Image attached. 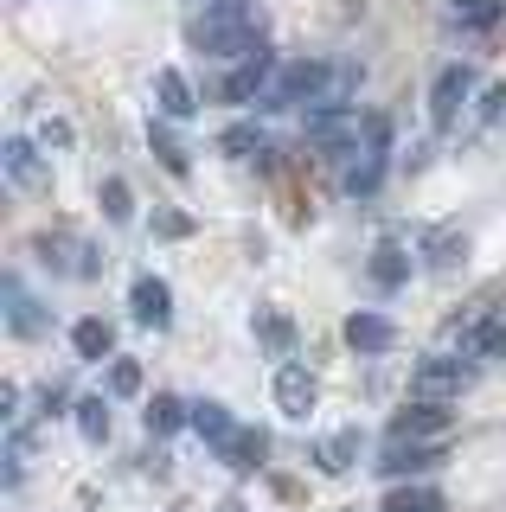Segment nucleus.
Instances as JSON below:
<instances>
[{"label": "nucleus", "mask_w": 506, "mask_h": 512, "mask_svg": "<svg viewBox=\"0 0 506 512\" xmlns=\"http://www.w3.org/2000/svg\"><path fill=\"white\" fill-rule=\"evenodd\" d=\"M186 39L205 58H244L263 45V7L257 0H212L186 20Z\"/></svg>", "instance_id": "1"}, {"label": "nucleus", "mask_w": 506, "mask_h": 512, "mask_svg": "<svg viewBox=\"0 0 506 512\" xmlns=\"http://www.w3.org/2000/svg\"><path fill=\"white\" fill-rule=\"evenodd\" d=\"M327 84H334V64H321V58H289V64L270 77V90H263L257 103H263V109H302V103H321Z\"/></svg>", "instance_id": "2"}, {"label": "nucleus", "mask_w": 506, "mask_h": 512, "mask_svg": "<svg viewBox=\"0 0 506 512\" xmlns=\"http://www.w3.org/2000/svg\"><path fill=\"white\" fill-rule=\"evenodd\" d=\"M302 135H308L321 154H334V160L366 148V141H359V122H353V109H346V103H308V109H302Z\"/></svg>", "instance_id": "3"}, {"label": "nucleus", "mask_w": 506, "mask_h": 512, "mask_svg": "<svg viewBox=\"0 0 506 512\" xmlns=\"http://www.w3.org/2000/svg\"><path fill=\"white\" fill-rule=\"evenodd\" d=\"M455 429L449 397H410V404L391 416V436H417V442H442Z\"/></svg>", "instance_id": "4"}, {"label": "nucleus", "mask_w": 506, "mask_h": 512, "mask_svg": "<svg viewBox=\"0 0 506 512\" xmlns=\"http://www.w3.org/2000/svg\"><path fill=\"white\" fill-rule=\"evenodd\" d=\"M270 77H276V52H270V45H257V52H244V58L225 71L218 96H225V103H257V96L270 90Z\"/></svg>", "instance_id": "5"}, {"label": "nucleus", "mask_w": 506, "mask_h": 512, "mask_svg": "<svg viewBox=\"0 0 506 512\" xmlns=\"http://www.w3.org/2000/svg\"><path fill=\"white\" fill-rule=\"evenodd\" d=\"M436 461H442V442H417V436H385V448H378V461H372V468L385 474V480H410V474L436 468Z\"/></svg>", "instance_id": "6"}, {"label": "nucleus", "mask_w": 506, "mask_h": 512, "mask_svg": "<svg viewBox=\"0 0 506 512\" xmlns=\"http://www.w3.org/2000/svg\"><path fill=\"white\" fill-rule=\"evenodd\" d=\"M474 384V359H449V352H442V359H423L417 365V397H462Z\"/></svg>", "instance_id": "7"}, {"label": "nucleus", "mask_w": 506, "mask_h": 512, "mask_svg": "<svg viewBox=\"0 0 506 512\" xmlns=\"http://www.w3.org/2000/svg\"><path fill=\"white\" fill-rule=\"evenodd\" d=\"M468 90H474V71H468V64H449V71L436 77V90H430V122H436V128H455V116H462V103H468Z\"/></svg>", "instance_id": "8"}, {"label": "nucleus", "mask_w": 506, "mask_h": 512, "mask_svg": "<svg viewBox=\"0 0 506 512\" xmlns=\"http://www.w3.org/2000/svg\"><path fill=\"white\" fill-rule=\"evenodd\" d=\"M129 314L141 320V327L161 333L167 320H173V295H167V282H161V276H135V288H129Z\"/></svg>", "instance_id": "9"}, {"label": "nucleus", "mask_w": 506, "mask_h": 512, "mask_svg": "<svg viewBox=\"0 0 506 512\" xmlns=\"http://www.w3.org/2000/svg\"><path fill=\"white\" fill-rule=\"evenodd\" d=\"M314 397H321L314 372H302V365H282V372H276V410L282 416H295V423H302V416L314 410Z\"/></svg>", "instance_id": "10"}, {"label": "nucleus", "mask_w": 506, "mask_h": 512, "mask_svg": "<svg viewBox=\"0 0 506 512\" xmlns=\"http://www.w3.org/2000/svg\"><path fill=\"white\" fill-rule=\"evenodd\" d=\"M0 160H7V180H20L26 192H45V186H52V173H45V160H39L33 141H20V135H13L7 148H0Z\"/></svg>", "instance_id": "11"}, {"label": "nucleus", "mask_w": 506, "mask_h": 512, "mask_svg": "<svg viewBox=\"0 0 506 512\" xmlns=\"http://www.w3.org/2000/svg\"><path fill=\"white\" fill-rule=\"evenodd\" d=\"M346 346H353V352H391V346H398V327H391L385 314L359 308V314H346Z\"/></svg>", "instance_id": "12"}, {"label": "nucleus", "mask_w": 506, "mask_h": 512, "mask_svg": "<svg viewBox=\"0 0 506 512\" xmlns=\"http://www.w3.org/2000/svg\"><path fill=\"white\" fill-rule=\"evenodd\" d=\"M263 455H270V436H263V429H231L225 442H218V461H225V468H263Z\"/></svg>", "instance_id": "13"}, {"label": "nucleus", "mask_w": 506, "mask_h": 512, "mask_svg": "<svg viewBox=\"0 0 506 512\" xmlns=\"http://www.w3.org/2000/svg\"><path fill=\"white\" fill-rule=\"evenodd\" d=\"M7 327H13V333H52V308L26 301L20 276H7Z\"/></svg>", "instance_id": "14"}, {"label": "nucleus", "mask_w": 506, "mask_h": 512, "mask_svg": "<svg viewBox=\"0 0 506 512\" xmlns=\"http://www.w3.org/2000/svg\"><path fill=\"white\" fill-rule=\"evenodd\" d=\"M141 423H148V436H173V429H193V404H180V397H148V410H141Z\"/></svg>", "instance_id": "15"}, {"label": "nucleus", "mask_w": 506, "mask_h": 512, "mask_svg": "<svg viewBox=\"0 0 506 512\" xmlns=\"http://www.w3.org/2000/svg\"><path fill=\"white\" fill-rule=\"evenodd\" d=\"M154 96H161V116H173V122L199 116V96H193V84H186L180 71H161V77H154Z\"/></svg>", "instance_id": "16"}, {"label": "nucleus", "mask_w": 506, "mask_h": 512, "mask_svg": "<svg viewBox=\"0 0 506 512\" xmlns=\"http://www.w3.org/2000/svg\"><path fill=\"white\" fill-rule=\"evenodd\" d=\"M378 512H449V500H442L436 487H410V480H391L385 506Z\"/></svg>", "instance_id": "17"}, {"label": "nucleus", "mask_w": 506, "mask_h": 512, "mask_svg": "<svg viewBox=\"0 0 506 512\" xmlns=\"http://www.w3.org/2000/svg\"><path fill=\"white\" fill-rule=\"evenodd\" d=\"M385 154L391 148H359V160L346 167V192H353V199H372L378 192V180H385Z\"/></svg>", "instance_id": "18"}, {"label": "nucleus", "mask_w": 506, "mask_h": 512, "mask_svg": "<svg viewBox=\"0 0 506 512\" xmlns=\"http://www.w3.org/2000/svg\"><path fill=\"white\" fill-rule=\"evenodd\" d=\"M71 346H77V359H109V352H116V333H109V320H77L71 327Z\"/></svg>", "instance_id": "19"}, {"label": "nucleus", "mask_w": 506, "mask_h": 512, "mask_svg": "<svg viewBox=\"0 0 506 512\" xmlns=\"http://www.w3.org/2000/svg\"><path fill=\"white\" fill-rule=\"evenodd\" d=\"M423 256H430V269H442V276H449V269H462L468 237H462V231H430V237H423Z\"/></svg>", "instance_id": "20"}, {"label": "nucleus", "mask_w": 506, "mask_h": 512, "mask_svg": "<svg viewBox=\"0 0 506 512\" xmlns=\"http://www.w3.org/2000/svg\"><path fill=\"white\" fill-rule=\"evenodd\" d=\"M167 122H173V116H148V148L161 154L167 173H186V148H180V135H173Z\"/></svg>", "instance_id": "21"}, {"label": "nucleus", "mask_w": 506, "mask_h": 512, "mask_svg": "<svg viewBox=\"0 0 506 512\" xmlns=\"http://www.w3.org/2000/svg\"><path fill=\"white\" fill-rule=\"evenodd\" d=\"M353 455H359V429H340V436H327V442H314V461H321L327 474H340V468H353Z\"/></svg>", "instance_id": "22"}, {"label": "nucleus", "mask_w": 506, "mask_h": 512, "mask_svg": "<svg viewBox=\"0 0 506 512\" xmlns=\"http://www.w3.org/2000/svg\"><path fill=\"white\" fill-rule=\"evenodd\" d=\"M218 154H231V160L263 154V128H257V122H231V128H218Z\"/></svg>", "instance_id": "23"}, {"label": "nucleus", "mask_w": 506, "mask_h": 512, "mask_svg": "<svg viewBox=\"0 0 506 512\" xmlns=\"http://www.w3.org/2000/svg\"><path fill=\"white\" fill-rule=\"evenodd\" d=\"M193 429H199V436L218 448V442H225L237 423H231V410H225V404H212V397H199V404H193Z\"/></svg>", "instance_id": "24"}, {"label": "nucleus", "mask_w": 506, "mask_h": 512, "mask_svg": "<svg viewBox=\"0 0 506 512\" xmlns=\"http://www.w3.org/2000/svg\"><path fill=\"white\" fill-rule=\"evenodd\" d=\"M410 276V256L398 250V244H385V250H372V282L378 288H398Z\"/></svg>", "instance_id": "25"}, {"label": "nucleus", "mask_w": 506, "mask_h": 512, "mask_svg": "<svg viewBox=\"0 0 506 512\" xmlns=\"http://www.w3.org/2000/svg\"><path fill=\"white\" fill-rule=\"evenodd\" d=\"M77 429H84V442H109V397H84L77 404Z\"/></svg>", "instance_id": "26"}, {"label": "nucleus", "mask_w": 506, "mask_h": 512, "mask_svg": "<svg viewBox=\"0 0 506 512\" xmlns=\"http://www.w3.org/2000/svg\"><path fill=\"white\" fill-rule=\"evenodd\" d=\"M103 218H109V224H129V218H135V192H129V180H103Z\"/></svg>", "instance_id": "27"}, {"label": "nucleus", "mask_w": 506, "mask_h": 512, "mask_svg": "<svg viewBox=\"0 0 506 512\" xmlns=\"http://www.w3.org/2000/svg\"><path fill=\"white\" fill-rule=\"evenodd\" d=\"M103 384H109V397H135L141 391V365L135 359H109V378Z\"/></svg>", "instance_id": "28"}, {"label": "nucleus", "mask_w": 506, "mask_h": 512, "mask_svg": "<svg viewBox=\"0 0 506 512\" xmlns=\"http://www.w3.org/2000/svg\"><path fill=\"white\" fill-rule=\"evenodd\" d=\"M359 84H366V64H334V84H327V96L321 103H346Z\"/></svg>", "instance_id": "29"}, {"label": "nucleus", "mask_w": 506, "mask_h": 512, "mask_svg": "<svg viewBox=\"0 0 506 512\" xmlns=\"http://www.w3.org/2000/svg\"><path fill=\"white\" fill-rule=\"evenodd\" d=\"M148 231L154 237H186V231H193V218L173 212V205H161V212H148Z\"/></svg>", "instance_id": "30"}, {"label": "nucleus", "mask_w": 506, "mask_h": 512, "mask_svg": "<svg viewBox=\"0 0 506 512\" xmlns=\"http://www.w3.org/2000/svg\"><path fill=\"white\" fill-rule=\"evenodd\" d=\"M257 333H263V346H276V352L295 340V327H289L282 314H257Z\"/></svg>", "instance_id": "31"}, {"label": "nucleus", "mask_w": 506, "mask_h": 512, "mask_svg": "<svg viewBox=\"0 0 506 512\" xmlns=\"http://www.w3.org/2000/svg\"><path fill=\"white\" fill-rule=\"evenodd\" d=\"M359 141H366V148H391V116H359Z\"/></svg>", "instance_id": "32"}, {"label": "nucleus", "mask_w": 506, "mask_h": 512, "mask_svg": "<svg viewBox=\"0 0 506 512\" xmlns=\"http://www.w3.org/2000/svg\"><path fill=\"white\" fill-rule=\"evenodd\" d=\"M449 13H462V20H474V26H487V20H494V0H449Z\"/></svg>", "instance_id": "33"}, {"label": "nucleus", "mask_w": 506, "mask_h": 512, "mask_svg": "<svg viewBox=\"0 0 506 512\" xmlns=\"http://www.w3.org/2000/svg\"><path fill=\"white\" fill-rule=\"evenodd\" d=\"M474 346H481V352H494V359H500V352H506V320H487V327H481V340H474Z\"/></svg>", "instance_id": "34"}, {"label": "nucleus", "mask_w": 506, "mask_h": 512, "mask_svg": "<svg viewBox=\"0 0 506 512\" xmlns=\"http://www.w3.org/2000/svg\"><path fill=\"white\" fill-rule=\"evenodd\" d=\"M65 250H71L65 237H39V256H45V269H71V263H65Z\"/></svg>", "instance_id": "35"}, {"label": "nucleus", "mask_w": 506, "mask_h": 512, "mask_svg": "<svg viewBox=\"0 0 506 512\" xmlns=\"http://www.w3.org/2000/svg\"><path fill=\"white\" fill-rule=\"evenodd\" d=\"M481 116H487V122H494V116H506V84H494V90L481 96Z\"/></svg>", "instance_id": "36"}, {"label": "nucleus", "mask_w": 506, "mask_h": 512, "mask_svg": "<svg viewBox=\"0 0 506 512\" xmlns=\"http://www.w3.org/2000/svg\"><path fill=\"white\" fill-rule=\"evenodd\" d=\"M0 416H20V384H0Z\"/></svg>", "instance_id": "37"}, {"label": "nucleus", "mask_w": 506, "mask_h": 512, "mask_svg": "<svg viewBox=\"0 0 506 512\" xmlns=\"http://www.w3.org/2000/svg\"><path fill=\"white\" fill-rule=\"evenodd\" d=\"M193 7H212V0H193Z\"/></svg>", "instance_id": "38"}, {"label": "nucleus", "mask_w": 506, "mask_h": 512, "mask_svg": "<svg viewBox=\"0 0 506 512\" xmlns=\"http://www.w3.org/2000/svg\"><path fill=\"white\" fill-rule=\"evenodd\" d=\"M225 512H244V506H225Z\"/></svg>", "instance_id": "39"}]
</instances>
